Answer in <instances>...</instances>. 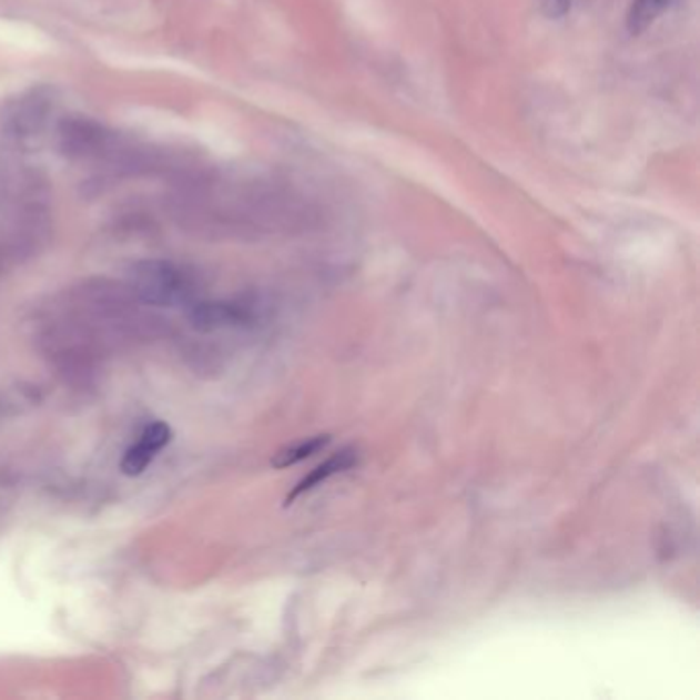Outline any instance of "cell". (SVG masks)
Wrapping results in <instances>:
<instances>
[{
    "label": "cell",
    "instance_id": "cell-1",
    "mask_svg": "<svg viewBox=\"0 0 700 700\" xmlns=\"http://www.w3.org/2000/svg\"><path fill=\"white\" fill-rule=\"evenodd\" d=\"M132 284L138 294L151 304H175L190 292L185 272L169 262L138 263L132 270Z\"/></svg>",
    "mask_w": 700,
    "mask_h": 700
},
{
    "label": "cell",
    "instance_id": "cell-7",
    "mask_svg": "<svg viewBox=\"0 0 700 700\" xmlns=\"http://www.w3.org/2000/svg\"><path fill=\"white\" fill-rule=\"evenodd\" d=\"M542 4H545V13L555 17V19L564 17L571 9V0H545Z\"/></svg>",
    "mask_w": 700,
    "mask_h": 700
},
{
    "label": "cell",
    "instance_id": "cell-6",
    "mask_svg": "<svg viewBox=\"0 0 700 700\" xmlns=\"http://www.w3.org/2000/svg\"><path fill=\"white\" fill-rule=\"evenodd\" d=\"M171 438H173V429L166 426L165 422H152L140 434V439L144 444H149L152 450H156V453H161L166 444L171 442Z\"/></svg>",
    "mask_w": 700,
    "mask_h": 700
},
{
    "label": "cell",
    "instance_id": "cell-5",
    "mask_svg": "<svg viewBox=\"0 0 700 700\" xmlns=\"http://www.w3.org/2000/svg\"><path fill=\"white\" fill-rule=\"evenodd\" d=\"M156 456V450H152L149 444H144L142 439H138L132 448H128L120 463V468L125 477H138L142 475L146 468L151 467L152 460Z\"/></svg>",
    "mask_w": 700,
    "mask_h": 700
},
{
    "label": "cell",
    "instance_id": "cell-4",
    "mask_svg": "<svg viewBox=\"0 0 700 700\" xmlns=\"http://www.w3.org/2000/svg\"><path fill=\"white\" fill-rule=\"evenodd\" d=\"M329 444V436H316V438L304 439L301 444H294L290 448H284L272 458L274 468H288L298 465L301 460H306L308 456L323 450Z\"/></svg>",
    "mask_w": 700,
    "mask_h": 700
},
{
    "label": "cell",
    "instance_id": "cell-3",
    "mask_svg": "<svg viewBox=\"0 0 700 700\" xmlns=\"http://www.w3.org/2000/svg\"><path fill=\"white\" fill-rule=\"evenodd\" d=\"M673 2L676 0H632L627 11V31L631 35L643 33L672 7Z\"/></svg>",
    "mask_w": 700,
    "mask_h": 700
},
{
    "label": "cell",
    "instance_id": "cell-2",
    "mask_svg": "<svg viewBox=\"0 0 700 700\" xmlns=\"http://www.w3.org/2000/svg\"><path fill=\"white\" fill-rule=\"evenodd\" d=\"M357 463V454L352 450V448H345L342 453L335 454V456H331L327 463H323L321 467H316L308 477H304L303 481L298 483L296 487H294V491L288 495V504L290 501H294L296 497H301V495L308 494V491H313L316 489L318 485H323L325 481H329L331 477H335V475H339V473H344L347 468L354 467Z\"/></svg>",
    "mask_w": 700,
    "mask_h": 700
}]
</instances>
